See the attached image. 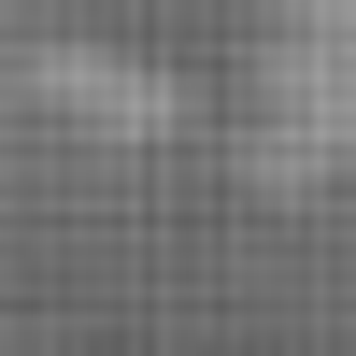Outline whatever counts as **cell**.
I'll list each match as a JSON object with an SVG mask.
<instances>
[{"label": "cell", "mask_w": 356, "mask_h": 356, "mask_svg": "<svg viewBox=\"0 0 356 356\" xmlns=\"http://www.w3.org/2000/svg\"><path fill=\"white\" fill-rule=\"evenodd\" d=\"M257 171L271 186L356 171V0H271L257 15Z\"/></svg>", "instance_id": "obj_1"}]
</instances>
